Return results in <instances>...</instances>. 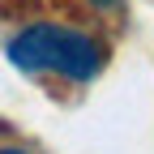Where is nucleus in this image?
Instances as JSON below:
<instances>
[{"mask_svg":"<svg viewBox=\"0 0 154 154\" xmlns=\"http://www.w3.org/2000/svg\"><path fill=\"white\" fill-rule=\"evenodd\" d=\"M9 60L26 73H56L69 82H90L103 69V47L90 34L43 22V26H30L9 38Z\"/></svg>","mask_w":154,"mask_h":154,"instance_id":"f257e3e1","label":"nucleus"},{"mask_svg":"<svg viewBox=\"0 0 154 154\" xmlns=\"http://www.w3.org/2000/svg\"><path fill=\"white\" fill-rule=\"evenodd\" d=\"M90 5H99V9H111V5H116V0H90Z\"/></svg>","mask_w":154,"mask_h":154,"instance_id":"f03ea898","label":"nucleus"},{"mask_svg":"<svg viewBox=\"0 0 154 154\" xmlns=\"http://www.w3.org/2000/svg\"><path fill=\"white\" fill-rule=\"evenodd\" d=\"M0 154H26V150H9V146H5V150H0Z\"/></svg>","mask_w":154,"mask_h":154,"instance_id":"7ed1b4c3","label":"nucleus"}]
</instances>
